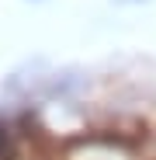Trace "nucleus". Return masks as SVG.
I'll use <instances>...</instances> for the list:
<instances>
[{
    "instance_id": "f257e3e1",
    "label": "nucleus",
    "mask_w": 156,
    "mask_h": 160,
    "mask_svg": "<svg viewBox=\"0 0 156 160\" xmlns=\"http://www.w3.org/2000/svg\"><path fill=\"white\" fill-rule=\"evenodd\" d=\"M115 4H146V0H115Z\"/></svg>"
}]
</instances>
